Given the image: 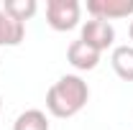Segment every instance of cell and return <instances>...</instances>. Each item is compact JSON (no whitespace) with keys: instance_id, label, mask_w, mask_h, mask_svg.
I'll list each match as a JSON object with an SVG mask.
<instances>
[{"instance_id":"obj_3","label":"cell","mask_w":133,"mask_h":130,"mask_svg":"<svg viewBox=\"0 0 133 130\" xmlns=\"http://www.w3.org/2000/svg\"><path fill=\"white\" fill-rule=\"evenodd\" d=\"M115 38V31L108 20H100V18H92L82 26V41L87 46H92L95 51H105Z\"/></svg>"},{"instance_id":"obj_1","label":"cell","mask_w":133,"mask_h":130,"mask_svg":"<svg viewBox=\"0 0 133 130\" xmlns=\"http://www.w3.org/2000/svg\"><path fill=\"white\" fill-rule=\"evenodd\" d=\"M90 97V89L79 77L66 74L59 82H54L46 92V107L54 117H72L84 107Z\"/></svg>"},{"instance_id":"obj_6","label":"cell","mask_w":133,"mask_h":130,"mask_svg":"<svg viewBox=\"0 0 133 130\" xmlns=\"http://www.w3.org/2000/svg\"><path fill=\"white\" fill-rule=\"evenodd\" d=\"M23 33H26V26L21 20L0 10V46H18L23 41Z\"/></svg>"},{"instance_id":"obj_9","label":"cell","mask_w":133,"mask_h":130,"mask_svg":"<svg viewBox=\"0 0 133 130\" xmlns=\"http://www.w3.org/2000/svg\"><path fill=\"white\" fill-rule=\"evenodd\" d=\"M3 10L8 13L10 18H16V20H28V18L36 13V0H8L5 5H3Z\"/></svg>"},{"instance_id":"obj_11","label":"cell","mask_w":133,"mask_h":130,"mask_svg":"<svg viewBox=\"0 0 133 130\" xmlns=\"http://www.w3.org/2000/svg\"><path fill=\"white\" fill-rule=\"evenodd\" d=\"M0 107H3V102H0Z\"/></svg>"},{"instance_id":"obj_4","label":"cell","mask_w":133,"mask_h":130,"mask_svg":"<svg viewBox=\"0 0 133 130\" xmlns=\"http://www.w3.org/2000/svg\"><path fill=\"white\" fill-rule=\"evenodd\" d=\"M87 10L100 20L110 18H125L133 13V0H90Z\"/></svg>"},{"instance_id":"obj_10","label":"cell","mask_w":133,"mask_h":130,"mask_svg":"<svg viewBox=\"0 0 133 130\" xmlns=\"http://www.w3.org/2000/svg\"><path fill=\"white\" fill-rule=\"evenodd\" d=\"M131 41H133V20H131Z\"/></svg>"},{"instance_id":"obj_2","label":"cell","mask_w":133,"mask_h":130,"mask_svg":"<svg viewBox=\"0 0 133 130\" xmlns=\"http://www.w3.org/2000/svg\"><path fill=\"white\" fill-rule=\"evenodd\" d=\"M46 18L54 31H72L79 20V3L77 0H49Z\"/></svg>"},{"instance_id":"obj_5","label":"cell","mask_w":133,"mask_h":130,"mask_svg":"<svg viewBox=\"0 0 133 130\" xmlns=\"http://www.w3.org/2000/svg\"><path fill=\"white\" fill-rule=\"evenodd\" d=\"M66 59H69V64L74 66V69L87 71V69H95V66H97L100 51H95L92 46H87L82 38H79V41H72V46L66 51Z\"/></svg>"},{"instance_id":"obj_8","label":"cell","mask_w":133,"mask_h":130,"mask_svg":"<svg viewBox=\"0 0 133 130\" xmlns=\"http://www.w3.org/2000/svg\"><path fill=\"white\" fill-rule=\"evenodd\" d=\"M13 130H49V120L41 110H26L13 122Z\"/></svg>"},{"instance_id":"obj_7","label":"cell","mask_w":133,"mask_h":130,"mask_svg":"<svg viewBox=\"0 0 133 130\" xmlns=\"http://www.w3.org/2000/svg\"><path fill=\"white\" fill-rule=\"evenodd\" d=\"M113 69L120 79L133 82V46H118L113 51Z\"/></svg>"}]
</instances>
